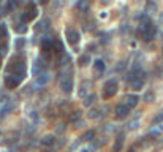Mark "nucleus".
<instances>
[{
    "instance_id": "bb28decb",
    "label": "nucleus",
    "mask_w": 163,
    "mask_h": 152,
    "mask_svg": "<svg viewBox=\"0 0 163 152\" xmlns=\"http://www.w3.org/2000/svg\"><path fill=\"white\" fill-rule=\"evenodd\" d=\"M155 100V95H154V92H146V95H144V101H147V103H152Z\"/></svg>"
},
{
    "instance_id": "a211bd4d",
    "label": "nucleus",
    "mask_w": 163,
    "mask_h": 152,
    "mask_svg": "<svg viewBox=\"0 0 163 152\" xmlns=\"http://www.w3.org/2000/svg\"><path fill=\"white\" fill-rule=\"evenodd\" d=\"M16 6H18V2H11V0H10V2H6V3H5V8H3V13H2V15H5V13H11L13 10L16 8Z\"/></svg>"
},
{
    "instance_id": "0eeeda50",
    "label": "nucleus",
    "mask_w": 163,
    "mask_h": 152,
    "mask_svg": "<svg viewBox=\"0 0 163 152\" xmlns=\"http://www.w3.org/2000/svg\"><path fill=\"white\" fill-rule=\"evenodd\" d=\"M21 78H18V76H15V74H6L5 76V86H6V89H16L19 84H21Z\"/></svg>"
},
{
    "instance_id": "4468645a",
    "label": "nucleus",
    "mask_w": 163,
    "mask_h": 152,
    "mask_svg": "<svg viewBox=\"0 0 163 152\" xmlns=\"http://www.w3.org/2000/svg\"><path fill=\"white\" fill-rule=\"evenodd\" d=\"M52 51L59 52V54H63L65 52V49H63V43L60 38H54V43H52Z\"/></svg>"
},
{
    "instance_id": "f03ea898",
    "label": "nucleus",
    "mask_w": 163,
    "mask_h": 152,
    "mask_svg": "<svg viewBox=\"0 0 163 152\" xmlns=\"http://www.w3.org/2000/svg\"><path fill=\"white\" fill-rule=\"evenodd\" d=\"M37 15H38L37 5L29 3V5H27V8H25V11L21 13V21H22V24H25V22H29V21H32L33 18H37Z\"/></svg>"
},
{
    "instance_id": "393cba45",
    "label": "nucleus",
    "mask_w": 163,
    "mask_h": 152,
    "mask_svg": "<svg viewBox=\"0 0 163 152\" xmlns=\"http://www.w3.org/2000/svg\"><path fill=\"white\" fill-rule=\"evenodd\" d=\"M155 10H157V3L155 2H147L146 3V11L147 13H154Z\"/></svg>"
},
{
    "instance_id": "e433bc0d",
    "label": "nucleus",
    "mask_w": 163,
    "mask_h": 152,
    "mask_svg": "<svg viewBox=\"0 0 163 152\" xmlns=\"http://www.w3.org/2000/svg\"><path fill=\"white\" fill-rule=\"evenodd\" d=\"M101 43H108V35H106V33H101Z\"/></svg>"
},
{
    "instance_id": "b1692460",
    "label": "nucleus",
    "mask_w": 163,
    "mask_h": 152,
    "mask_svg": "<svg viewBox=\"0 0 163 152\" xmlns=\"http://www.w3.org/2000/svg\"><path fill=\"white\" fill-rule=\"evenodd\" d=\"M6 35H8V29H6V24H0V40L2 38H6Z\"/></svg>"
},
{
    "instance_id": "c9c22d12",
    "label": "nucleus",
    "mask_w": 163,
    "mask_h": 152,
    "mask_svg": "<svg viewBox=\"0 0 163 152\" xmlns=\"http://www.w3.org/2000/svg\"><path fill=\"white\" fill-rule=\"evenodd\" d=\"M55 132H57V133H63V132H65V125H59Z\"/></svg>"
},
{
    "instance_id": "1a4fd4ad",
    "label": "nucleus",
    "mask_w": 163,
    "mask_h": 152,
    "mask_svg": "<svg viewBox=\"0 0 163 152\" xmlns=\"http://www.w3.org/2000/svg\"><path fill=\"white\" fill-rule=\"evenodd\" d=\"M128 111L130 109L127 108L124 103H119V105H116V108H114V114H116L117 119H125V117L128 116Z\"/></svg>"
},
{
    "instance_id": "412c9836",
    "label": "nucleus",
    "mask_w": 163,
    "mask_h": 152,
    "mask_svg": "<svg viewBox=\"0 0 163 152\" xmlns=\"http://www.w3.org/2000/svg\"><path fill=\"white\" fill-rule=\"evenodd\" d=\"M94 138H95V132H94V130H87L81 140L82 141H94Z\"/></svg>"
},
{
    "instance_id": "9b49d317",
    "label": "nucleus",
    "mask_w": 163,
    "mask_h": 152,
    "mask_svg": "<svg viewBox=\"0 0 163 152\" xmlns=\"http://www.w3.org/2000/svg\"><path fill=\"white\" fill-rule=\"evenodd\" d=\"M68 65H72V56H70L68 52L60 54V57H59V67L63 68V67H68Z\"/></svg>"
},
{
    "instance_id": "aec40b11",
    "label": "nucleus",
    "mask_w": 163,
    "mask_h": 152,
    "mask_svg": "<svg viewBox=\"0 0 163 152\" xmlns=\"http://www.w3.org/2000/svg\"><path fill=\"white\" fill-rule=\"evenodd\" d=\"M13 108H15V105L13 103H5V106L0 109V117H3L6 113H10V111H13Z\"/></svg>"
},
{
    "instance_id": "20e7f679",
    "label": "nucleus",
    "mask_w": 163,
    "mask_h": 152,
    "mask_svg": "<svg viewBox=\"0 0 163 152\" xmlns=\"http://www.w3.org/2000/svg\"><path fill=\"white\" fill-rule=\"evenodd\" d=\"M139 103V95H136V94H127L125 97H124V105L127 106V108H135Z\"/></svg>"
},
{
    "instance_id": "a878e982",
    "label": "nucleus",
    "mask_w": 163,
    "mask_h": 152,
    "mask_svg": "<svg viewBox=\"0 0 163 152\" xmlns=\"http://www.w3.org/2000/svg\"><path fill=\"white\" fill-rule=\"evenodd\" d=\"M6 52H8V43H2L0 45V59L6 56Z\"/></svg>"
},
{
    "instance_id": "c85d7f7f",
    "label": "nucleus",
    "mask_w": 163,
    "mask_h": 152,
    "mask_svg": "<svg viewBox=\"0 0 163 152\" xmlns=\"http://www.w3.org/2000/svg\"><path fill=\"white\" fill-rule=\"evenodd\" d=\"M89 117H90V119L100 117V109H90V111H89Z\"/></svg>"
},
{
    "instance_id": "f8f14e48",
    "label": "nucleus",
    "mask_w": 163,
    "mask_h": 152,
    "mask_svg": "<svg viewBox=\"0 0 163 152\" xmlns=\"http://www.w3.org/2000/svg\"><path fill=\"white\" fill-rule=\"evenodd\" d=\"M49 79H51V76H49V73H41L37 76V79H35V82H37V86H46Z\"/></svg>"
},
{
    "instance_id": "cd10ccee",
    "label": "nucleus",
    "mask_w": 163,
    "mask_h": 152,
    "mask_svg": "<svg viewBox=\"0 0 163 152\" xmlns=\"http://www.w3.org/2000/svg\"><path fill=\"white\" fill-rule=\"evenodd\" d=\"M73 125H75V128H82V127H86V121H84V119H78L76 122H73Z\"/></svg>"
},
{
    "instance_id": "6e6552de",
    "label": "nucleus",
    "mask_w": 163,
    "mask_h": 152,
    "mask_svg": "<svg viewBox=\"0 0 163 152\" xmlns=\"http://www.w3.org/2000/svg\"><path fill=\"white\" fill-rule=\"evenodd\" d=\"M59 82H60V89L65 94H70L73 91V78H72V76H68V78H62V79H59Z\"/></svg>"
},
{
    "instance_id": "f257e3e1",
    "label": "nucleus",
    "mask_w": 163,
    "mask_h": 152,
    "mask_svg": "<svg viewBox=\"0 0 163 152\" xmlns=\"http://www.w3.org/2000/svg\"><path fill=\"white\" fill-rule=\"evenodd\" d=\"M117 87H119V82L116 78H111L105 82V86H103V98L105 100H108L111 98V97H114L116 92H117Z\"/></svg>"
},
{
    "instance_id": "4c0bfd02",
    "label": "nucleus",
    "mask_w": 163,
    "mask_h": 152,
    "mask_svg": "<svg viewBox=\"0 0 163 152\" xmlns=\"http://www.w3.org/2000/svg\"><path fill=\"white\" fill-rule=\"evenodd\" d=\"M105 127H106L105 130H109V132H111V130H112V125H105Z\"/></svg>"
},
{
    "instance_id": "a19ab883",
    "label": "nucleus",
    "mask_w": 163,
    "mask_h": 152,
    "mask_svg": "<svg viewBox=\"0 0 163 152\" xmlns=\"http://www.w3.org/2000/svg\"><path fill=\"white\" fill-rule=\"evenodd\" d=\"M0 68H2V59H0Z\"/></svg>"
},
{
    "instance_id": "c756f323",
    "label": "nucleus",
    "mask_w": 163,
    "mask_h": 152,
    "mask_svg": "<svg viewBox=\"0 0 163 152\" xmlns=\"http://www.w3.org/2000/svg\"><path fill=\"white\" fill-rule=\"evenodd\" d=\"M138 127H139V121L138 119L128 122V130H135V128H138Z\"/></svg>"
},
{
    "instance_id": "4be33fe9",
    "label": "nucleus",
    "mask_w": 163,
    "mask_h": 152,
    "mask_svg": "<svg viewBox=\"0 0 163 152\" xmlns=\"http://www.w3.org/2000/svg\"><path fill=\"white\" fill-rule=\"evenodd\" d=\"M143 86H144V82L141 81V79H133V81H131V87L135 89V91H141V89H143Z\"/></svg>"
},
{
    "instance_id": "f704fd0d",
    "label": "nucleus",
    "mask_w": 163,
    "mask_h": 152,
    "mask_svg": "<svg viewBox=\"0 0 163 152\" xmlns=\"http://www.w3.org/2000/svg\"><path fill=\"white\" fill-rule=\"evenodd\" d=\"M94 49H97V45H95V43H90V45L87 46V51H89V52H92Z\"/></svg>"
},
{
    "instance_id": "5701e85b",
    "label": "nucleus",
    "mask_w": 163,
    "mask_h": 152,
    "mask_svg": "<svg viewBox=\"0 0 163 152\" xmlns=\"http://www.w3.org/2000/svg\"><path fill=\"white\" fill-rule=\"evenodd\" d=\"M81 111H79V109H76V111H73L72 114H70V121H72V122H76L78 119H81Z\"/></svg>"
},
{
    "instance_id": "423d86ee",
    "label": "nucleus",
    "mask_w": 163,
    "mask_h": 152,
    "mask_svg": "<svg viewBox=\"0 0 163 152\" xmlns=\"http://www.w3.org/2000/svg\"><path fill=\"white\" fill-rule=\"evenodd\" d=\"M45 67H46V64H45V60L41 59V57L35 59V62H33V67H32V74L35 76V78H37L38 74H41V73H43Z\"/></svg>"
},
{
    "instance_id": "58836bf2",
    "label": "nucleus",
    "mask_w": 163,
    "mask_h": 152,
    "mask_svg": "<svg viewBox=\"0 0 163 152\" xmlns=\"http://www.w3.org/2000/svg\"><path fill=\"white\" fill-rule=\"evenodd\" d=\"M160 22H161V24H163V11H161V13H160Z\"/></svg>"
},
{
    "instance_id": "7c9ffc66",
    "label": "nucleus",
    "mask_w": 163,
    "mask_h": 152,
    "mask_svg": "<svg viewBox=\"0 0 163 152\" xmlns=\"http://www.w3.org/2000/svg\"><path fill=\"white\" fill-rule=\"evenodd\" d=\"M24 45H25V38H18L16 40V48L18 49H22Z\"/></svg>"
},
{
    "instance_id": "6ab92c4d",
    "label": "nucleus",
    "mask_w": 163,
    "mask_h": 152,
    "mask_svg": "<svg viewBox=\"0 0 163 152\" xmlns=\"http://www.w3.org/2000/svg\"><path fill=\"white\" fill-rule=\"evenodd\" d=\"M89 62H90V56H89V54H82V56H79V59H78V64H79L81 67L89 65Z\"/></svg>"
},
{
    "instance_id": "7ed1b4c3",
    "label": "nucleus",
    "mask_w": 163,
    "mask_h": 152,
    "mask_svg": "<svg viewBox=\"0 0 163 152\" xmlns=\"http://www.w3.org/2000/svg\"><path fill=\"white\" fill-rule=\"evenodd\" d=\"M79 38H81V33L78 32L76 29H73V27H68V29H67V40H68V43L75 46V45L79 43Z\"/></svg>"
},
{
    "instance_id": "dca6fc26",
    "label": "nucleus",
    "mask_w": 163,
    "mask_h": 152,
    "mask_svg": "<svg viewBox=\"0 0 163 152\" xmlns=\"http://www.w3.org/2000/svg\"><path fill=\"white\" fill-rule=\"evenodd\" d=\"M94 68H95V71H98V73H103L105 71V68H106V64L101 60V59H97L95 62H94Z\"/></svg>"
},
{
    "instance_id": "2f4dec72",
    "label": "nucleus",
    "mask_w": 163,
    "mask_h": 152,
    "mask_svg": "<svg viewBox=\"0 0 163 152\" xmlns=\"http://www.w3.org/2000/svg\"><path fill=\"white\" fill-rule=\"evenodd\" d=\"M16 32H18V33H25V32H27V25H24V24L16 25Z\"/></svg>"
},
{
    "instance_id": "37998d69",
    "label": "nucleus",
    "mask_w": 163,
    "mask_h": 152,
    "mask_svg": "<svg viewBox=\"0 0 163 152\" xmlns=\"http://www.w3.org/2000/svg\"><path fill=\"white\" fill-rule=\"evenodd\" d=\"M161 51H163V48H161Z\"/></svg>"
},
{
    "instance_id": "72a5a7b5",
    "label": "nucleus",
    "mask_w": 163,
    "mask_h": 152,
    "mask_svg": "<svg viewBox=\"0 0 163 152\" xmlns=\"http://www.w3.org/2000/svg\"><path fill=\"white\" fill-rule=\"evenodd\" d=\"M161 121H163V109H161V111L158 113V116L154 119V122H152V124H158V122H161Z\"/></svg>"
},
{
    "instance_id": "39448f33",
    "label": "nucleus",
    "mask_w": 163,
    "mask_h": 152,
    "mask_svg": "<svg viewBox=\"0 0 163 152\" xmlns=\"http://www.w3.org/2000/svg\"><path fill=\"white\" fill-rule=\"evenodd\" d=\"M52 43H54V38L51 35H45V38L41 40V51L45 54H51L52 52Z\"/></svg>"
},
{
    "instance_id": "ddd939ff",
    "label": "nucleus",
    "mask_w": 163,
    "mask_h": 152,
    "mask_svg": "<svg viewBox=\"0 0 163 152\" xmlns=\"http://www.w3.org/2000/svg\"><path fill=\"white\" fill-rule=\"evenodd\" d=\"M54 143H55V138L52 135H46L41 138V146H45V147H51L54 146Z\"/></svg>"
},
{
    "instance_id": "ea45409f",
    "label": "nucleus",
    "mask_w": 163,
    "mask_h": 152,
    "mask_svg": "<svg viewBox=\"0 0 163 152\" xmlns=\"http://www.w3.org/2000/svg\"><path fill=\"white\" fill-rule=\"evenodd\" d=\"M81 152H89V149H81Z\"/></svg>"
},
{
    "instance_id": "473e14b6",
    "label": "nucleus",
    "mask_w": 163,
    "mask_h": 152,
    "mask_svg": "<svg viewBox=\"0 0 163 152\" xmlns=\"http://www.w3.org/2000/svg\"><path fill=\"white\" fill-rule=\"evenodd\" d=\"M78 8L82 10V11H86V10H89V3L87 2H79V3H78Z\"/></svg>"
},
{
    "instance_id": "f3484780",
    "label": "nucleus",
    "mask_w": 163,
    "mask_h": 152,
    "mask_svg": "<svg viewBox=\"0 0 163 152\" xmlns=\"http://www.w3.org/2000/svg\"><path fill=\"white\" fill-rule=\"evenodd\" d=\"M97 100V95L95 94H89L87 97H86V98H84V106H86V108H89V106H92V105H94V101Z\"/></svg>"
},
{
    "instance_id": "79ce46f5",
    "label": "nucleus",
    "mask_w": 163,
    "mask_h": 152,
    "mask_svg": "<svg viewBox=\"0 0 163 152\" xmlns=\"http://www.w3.org/2000/svg\"><path fill=\"white\" fill-rule=\"evenodd\" d=\"M128 152H135V150H133V149H130V150H128Z\"/></svg>"
},
{
    "instance_id": "2eb2a0df",
    "label": "nucleus",
    "mask_w": 163,
    "mask_h": 152,
    "mask_svg": "<svg viewBox=\"0 0 163 152\" xmlns=\"http://www.w3.org/2000/svg\"><path fill=\"white\" fill-rule=\"evenodd\" d=\"M49 25H51V21H49V18H45L43 21H40V22L37 24L35 29H37L38 32H43V30H48L49 29Z\"/></svg>"
},
{
    "instance_id": "9d476101",
    "label": "nucleus",
    "mask_w": 163,
    "mask_h": 152,
    "mask_svg": "<svg viewBox=\"0 0 163 152\" xmlns=\"http://www.w3.org/2000/svg\"><path fill=\"white\" fill-rule=\"evenodd\" d=\"M124 140H125V133L119 132L116 136V141H114V146H112V152H120L124 146Z\"/></svg>"
}]
</instances>
